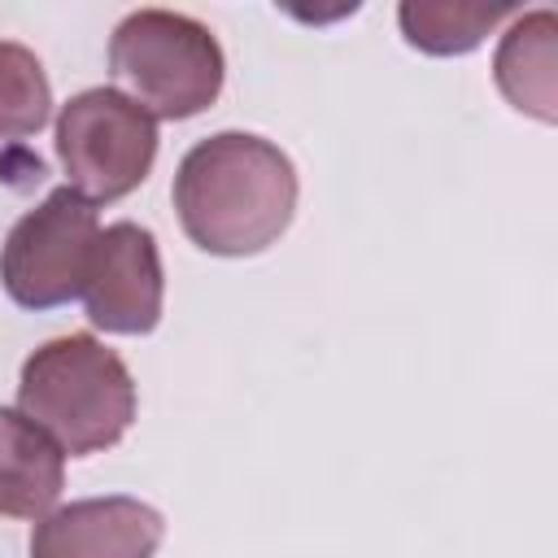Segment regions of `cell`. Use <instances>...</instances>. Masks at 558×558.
<instances>
[{
	"mask_svg": "<svg viewBox=\"0 0 558 558\" xmlns=\"http://www.w3.org/2000/svg\"><path fill=\"white\" fill-rule=\"evenodd\" d=\"M292 157L248 131L192 144L174 170V209L187 240L214 257L266 253L296 214Z\"/></svg>",
	"mask_w": 558,
	"mask_h": 558,
	"instance_id": "obj_1",
	"label": "cell"
},
{
	"mask_svg": "<svg viewBox=\"0 0 558 558\" xmlns=\"http://www.w3.org/2000/svg\"><path fill=\"white\" fill-rule=\"evenodd\" d=\"M17 410L44 427L61 453L87 458L113 449L135 423V379L96 336H57L22 362Z\"/></svg>",
	"mask_w": 558,
	"mask_h": 558,
	"instance_id": "obj_2",
	"label": "cell"
},
{
	"mask_svg": "<svg viewBox=\"0 0 558 558\" xmlns=\"http://www.w3.org/2000/svg\"><path fill=\"white\" fill-rule=\"evenodd\" d=\"M109 74L153 118L183 122L218 100L227 57L205 22L174 9H135L109 35Z\"/></svg>",
	"mask_w": 558,
	"mask_h": 558,
	"instance_id": "obj_3",
	"label": "cell"
},
{
	"mask_svg": "<svg viewBox=\"0 0 558 558\" xmlns=\"http://www.w3.org/2000/svg\"><path fill=\"white\" fill-rule=\"evenodd\" d=\"M57 157L83 201H122L157 161V118L118 87H87L57 113Z\"/></svg>",
	"mask_w": 558,
	"mask_h": 558,
	"instance_id": "obj_4",
	"label": "cell"
},
{
	"mask_svg": "<svg viewBox=\"0 0 558 558\" xmlns=\"http://www.w3.org/2000/svg\"><path fill=\"white\" fill-rule=\"evenodd\" d=\"M100 222L96 205L74 187L48 192L35 209H26L4 248H0V283L22 310H52L83 296L92 248Z\"/></svg>",
	"mask_w": 558,
	"mask_h": 558,
	"instance_id": "obj_5",
	"label": "cell"
},
{
	"mask_svg": "<svg viewBox=\"0 0 558 558\" xmlns=\"http://www.w3.org/2000/svg\"><path fill=\"white\" fill-rule=\"evenodd\" d=\"M161 301L166 275L153 231L140 222H109L96 235L83 283L87 318L109 336H148L161 323Z\"/></svg>",
	"mask_w": 558,
	"mask_h": 558,
	"instance_id": "obj_6",
	"label": "cell"
},
{
	"mask_svg": "<svg viewBox=\"0 0 558 558\" xmlns=\"http://www.w3.org/2000/svg\"><path fill=\"white\" fill-rule=\"evenodd\" d=\"M161 510L140 497H83L48 510L31 532V558H153Z\"/></svg>",
	"mask_w": 558,
	"mask_h": 558,
	"instance_id": "obj_7",
	"label": "cell"
},
{
	"mask_svg": "<svg viewBox=\"0 0 558 558\" xmlns=\"http://www.w3.org/2000/svg\"><path fill=\"white\" fill-rule=\"evenodd\" d=\"M65 488L61 445L22 410L0 405V514L44 519Z\"/></svg>",
	"mask_w": 558,
	"mask_h": 558,
	"instance_id": "obj_8",
	"label": "cell"
},
{
	"mask_svg": "<svg viewBox=\"0 0 558 558\" xmlns=\"http://www.w3.org/2000/svg\"><path fill=\"white\" fill-rule=\"evenodd\" d=\"M493 78L501 96L541 122L558 118V17L554 9H532L510 22L497 44Z\"/></svg>",
	"mask_w": 558,
	"mask_h": 558,
	"instance_id": "obj_9",
	"label": "cell"
},
{
	"mask_svg": "<svg viewBox=\"0 0 558 558\" xmlns=\"http://www.w3.org/2000/svg\"><path fill=\"white\" fill-rule=\"evenodd\" d=\"M510 4H471V0H405L397 9L401 35L427 57H462L484 44V35L506 22Z\"/></svg>",
	"mask_w": 558,
	"mask_h": 558,
	"instance_id": "obj_10",
	"label": "cell"
},
{
	"mask_svg": "<svg viewBox=\"0 0 558 558\" xmlns=\"http://www.w3.org/2000/svg\"><path fill=\"white\" fill-rule=\"evenodd\" d=\"M52 118V87L26 44L0 39V144L26 140Z\"/></svg>",
	"mask_w": 558,
	"mask_h": 558,
	"instance_id": "obj_11",
	"label": "cell"
}]
</instances>
